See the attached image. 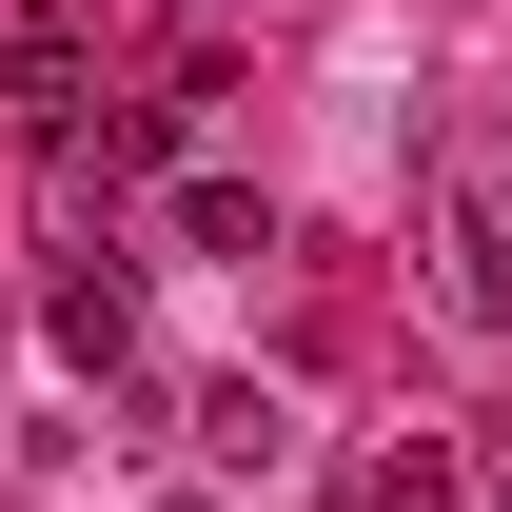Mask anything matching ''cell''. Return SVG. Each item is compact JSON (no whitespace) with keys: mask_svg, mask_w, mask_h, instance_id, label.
<instances>
[{"mask_svg":"<svg viewBox=\"0 0 512 512\" xmlns=\"http://www.w3.org/2000/svg\"><path fill=\"white\" fill-rule=\"evenodd\" d=\"M178 237L197 256H276V197H256V178H178Z\"/></svg>","mask_w":512,"mask_h":512,"instance_id":"cell-4","label":"cell"},{"mask_svg":"<svg viewBox=\"0 0 512 512\" xmlns=\"http://www.w3.org/2000/svg\"><path fill=\"white\" fill-rule=\"evenodd\" d=\"M60 355H99V375H138V296H119V276H99V256H79V276H60Z\"/></svg>","mask_w":512,"mask_h":512,"instance_id":"cell-3","label":"cell"},{"mask_svg":"<svg viewBox=\"0 0 512 512\" xmlns=\"http://www.w3.org/2000/svg\"><path fill=\"white\" fill-rule=\"evenodd\" d=\"M0 99H20V138H79V119H99V99H79V0H40V20H20Z\"/></svg>","mask_w":512,"mask_h":512,"instance_id":"cell-2","label":"cell"},{"mask_svg":"<svg viewBox=\"0 0 512 512\" xmlns=\"http://www.w3.org/2000/svg\"><path fill=\"white\" fill-rule=\"evenodd\" d=\"M158 158H178V99H99V119L60 138V197H79V217H99V197H138V178H158Z\"/></svg>","mask_w":512,"mask_h":512,"instance_id":"cell-1","label":"cell"},{"mask_svg":"<svg viewBox=\"0 0 512 512\" xmlns=\"http://www.w3.org/2000/svg\"><path fill=\"white\" fill-rule=\"evenodd\" d=\"M355 512H453V453H434V434H394L375 473H355Z\"/></svg>","mask_w":512,"mask_h":512,"instance_id":"cell-5","label":"cell"},{"mask_svg":"<svg viewBox=\"0 0 512 512\" xmlns=\"http://www.w3.org/2000/svg\"><path fill=\"white\" fill-rule=\"evenodd\" d=\"M493 512H512V473H493Z\"/></svg>","mask_w":512,"mask_h":512,"instance_id":"cell-6","label":"cell"}]
</instances>
